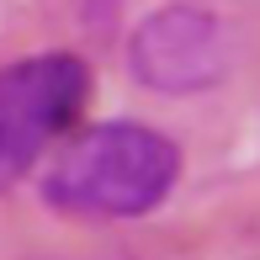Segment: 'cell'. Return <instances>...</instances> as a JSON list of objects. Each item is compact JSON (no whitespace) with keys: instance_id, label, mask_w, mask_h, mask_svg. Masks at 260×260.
Segmentation results:
<instances>
[{"instance_id":"3","label":"cell","mask_w":260,"mask_h":260,"mask_svg":"<svg viewBox=\"0 0 260 260\" xmlns=\"http://www.w3.org/2000/svg\"><path fill=\"white\" fill-rule=\"evenodd\" d=\"M223 27L197 6H165L133 32V69L154 90H202L223 75Z\"/></svg>"},{"instance_id":"1","label":"cell","mask_w":260,"mask_h":260,"mask_svg":"<svg viewBox=\"0 0 260 260\" xmlns=\"http://www.w3.org/2000/svg\"><path fill=\"white\" fill-rule=\"evenodd\" d=\"M181 149L149 122H96L64 144L43 197L64 218H144L170 197Z\"/></svg>"},{"instance_id":"2","label":"cell","mask_w":260,"mask_h":260,"mask_svg":"<svg viewBox=\"0 0 260 260\" xmlns=\"http://www.w3.org/2000/svg\"><path fill=\"white\" fill-rule=\"evenodd\" d=\"M85 96L90 69L75 53H32L0 69V186H16L69 133Z\"/></svg>"}]
</instances>
